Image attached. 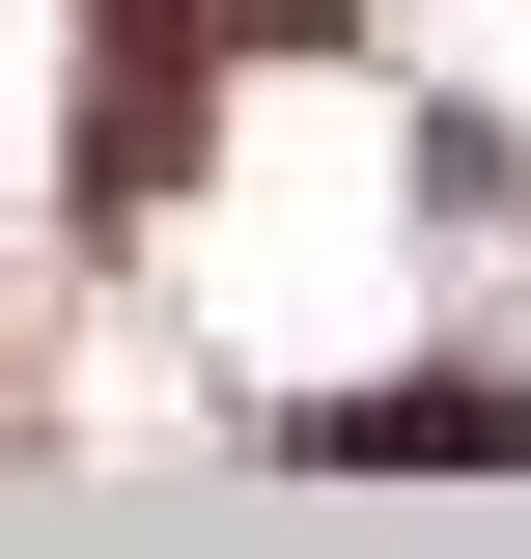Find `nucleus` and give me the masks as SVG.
Here are the masks:
<instances>
[{
	"label": "nucleus",
	"mask_w": 531,
	"mask_h": 559,
	"mask_svg": "<svg viewBox=\"0 0 531 559\" xmlns=\"http://www.w3.org/2000/svg\"><path fill=\"white\" fill-rule=\"evenodd\" d=\"M280 448H335V476H531V392H475V364H392V392L280 419Z\"/></svg>",
	"instance_id": "nucleus-1"
}]
</instances>
